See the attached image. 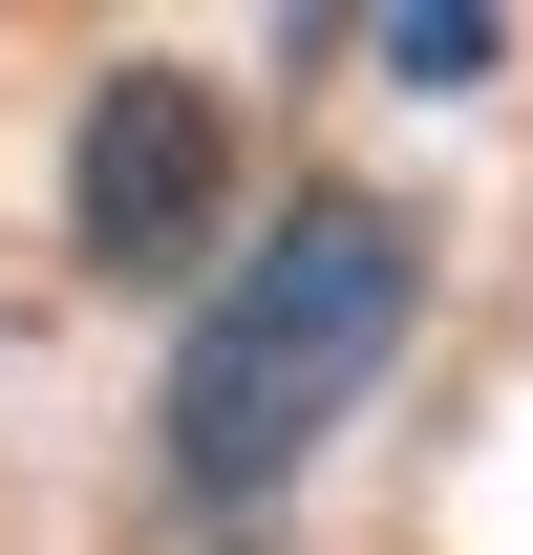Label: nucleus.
Segmentation results:
<instances>
[{"label":"nucleus","mask_w":533,"mask_h":555,"mask_svg":"<svg viewBox=\"0 0 533 555\" xmlns=\"http://www.w3.org/2000/svg\"><path fill=\"white\" fill-rule=\"evenodd\" d=\"M405 321H427V235H405L385 193H299L257 257H213L193 343H171V406H150L171 427V491H193V513L299 491L321 427L405 363Z\"/></svg>","instance_id":"1"},{"label":"nucleus","mask_w":533,"mask_h":555,"mask_svg":"<svg viewBox=\"0 0 533 555\" xmlns=\"http://www.w3.org/2000/svg\"><path fill=\"white\" fill-rule=\"evenodd\" d=\"M213 214H235V107L193 65H107L65 129V257L86 278H193Z\"/></svg>","instance_id":"2"},{"label":"nucleus","mask_w":533,"mask_h":555,"mask_svg":"<svg viewBox=\"0 0 533 555\" xmlns=\"http://www.w3.org/2000/svg\"><path fill=\"white\" fill-rule=\"evenodd\" d=\"M363 43H385L405 86H491V65H512V22H491V0H385Z\"/></svg>","instance_id":"3"}]
</instances>
